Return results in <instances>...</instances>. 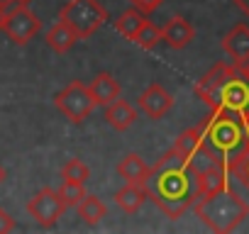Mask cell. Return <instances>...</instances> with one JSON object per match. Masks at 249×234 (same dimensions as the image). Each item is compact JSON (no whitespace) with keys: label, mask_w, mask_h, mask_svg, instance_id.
Here are the masks:
<instances>
[{"label":"cell","mask_w":249,"mask_h":234,"mask_svg":"<svg viewBox=\"0 0 249 234\" xmlns=\"http://www.w3.org/2000/svg\"><path fill=\"white\" fill-rule=\"evenodd\" d=\"M193 39H196V27H193L183 15L169 17V20L164 22V27H161V42H164L169 49H174V51L186 49Z\"/></svg>","instance_id":"cell-10"},{"label":"cell","mask_w":249,"mask_h":234,"mask_svg":"<svg viewBox=\"0 0 249 234\" xmlns=\"http://www.w3.org/2000/svg\"><path fill=\"white\" fill-rule=\"evenodd\" d=\"M5 178H8V171L3 168V164H0V185H3V183H5Z\"/></svg>","instance_id":"cell-29"},{"label":"cell","mask_w":249,"mask_h":234,"mask_svg":"<svg viewBox=\"0 0 249 234\" xmlns=\"http://www.w3.org/2000/svg\"><path fill=\"white\" fill-rule=\"evenodd\" d=\"M140 117V107H135L132 102L117 98L115 102L105 105V122L115 130V132H124L130 130Z\"/></svg>","instance_id":"cell-12"},{"label":"cell","mask_w":249,"mask_h":234,"mask_svg":"<svg viewBox=\"0 0 249 234\" xmlns=\"http://www.w3.org/2000/svg\"><path fill=\"white\" fill-rule=\"evenodd\" d=\"M159 42H161V27L154 25V22H147V25L140 30V34L135 37V44H137L140 49H144V51H152Z\"/></svg>","instance_id":"cell-20"},{"label":"cell","mask_w":249,"mask_h":234,"mask_svg":"<svg viewBox=\"0 0 249 234\" xmlns=\"http://www.w3.org/2000/svg\"><path fill=\"white\" fill-rule=\"evenodd\" d=\"M149 22V17H147V13H142V10H137L135 5L130 8V10H124L117 20H115V30L124 37V39H130V42H135V37L140 34V30L144 27Z\"/></svg>","instance_id":"cell-17"},{"label":"cell","mask_w":249,"mask_h":234,"mask_svg":"<svg viewBox=\"0 0 249 234\" xmlns=\"http://www.w3.org/2000/svg\"><path fill=\"white\" fill-rule=\"evenodd\" d=\"M242 73H244V76L249 78V64H244V66H242Z\"/></svg>","instance_id":"cell-30"},{"label":"cell","mask_w":249,"mask_h":234,"mask_svg":"<svg viewBox=\"0 0 249 234\" xmlns=\"http://www.w3.org/2000/svg\"><path fill=\"white\" fill-rule=\"evenodd\" d=\"M5 15H8V10L0 8V32H3V27H5Z\"/></svg>","instance_id":"cell-28"},{"label":"cell","mask_w":249,"mask_h":234,"mask_svg":"<svg viewBox=\"0 0 249 234\" xmlns=\"http://www.w3.org/2000/svg\"><path fill=\"white\" fill-rule=\"evenodd\" d=\"M54 105H56V110L66 117L69 122L81 125L86 117L93 112L95 100H93V95H90V88H88L83 81H71L64 90L56 93Z\"/></svg>","instance_id":"cell-6"},{"label":"cell","mask_w":249,"mask_h":234,"mask_svg":"<svg viewBox=\"0 0 249 234\" xmlns=\"http://www.w3.org/2000/svg\"><path fill=\"white\" fill-rule=\"evenodd\" d=\"M222 49H225V54L230 56V61H232L234 66L242 68L244 64H249V25H244V22L234 25V27L225 34Z\"/></svg>","instance_id":"cell-11"},{"label":"cell","mask_w":249,"mask_h":234,"mask_svg":"<svg viewBox=\"0 0 249 234\" xmlns=\"http://www.w3.org/2000/svg\"><path fill=\"white\" fill-rule=\"evenodd\" d=\"M8 232H15V219L8 210L0 207V234H8Z\"/></svg>","instance_id":"cell-24"},{"label":"cell","mask_w":249,"mask_h":234,"mask_svg":"<svg viewBox=\"0 0 249 234\" xmlns=\"http://www.w3.org/2000/svg\"><path fill=\"white\" fill-rule=\"evenodd\" d=\"M161 3L164 0H132V5L137 8V10H142V13H154V10H159L161 8Z\"/></svg>","instance_id":"cell-23"},{"label":"cell","mask_w":249,"mask_h":234,"mask_svg":"<svg viewBox=\"0 0 249 234\" xmlns=\"http://www.w3.org/2000/svg\"><path fill=\"white\" fill-rule=\"evenodd\" d=\"M193 90L210 112H232L242 117L249 110V78L232 61L215 64L205 76H200Z\"/></svg>","instance_id":"cell-2"},{"label":"cell","mask_w":249,"mask_h":234,"mask_svg":"<svg viewBox=\"0 0 249 234\" xmlns=\"http://www.w3.org/2000/svg\"><path fill=\"white\" fill-rule=\"evenodd\" d=\"M59 20H64L78 39H88L107 22V10L98 0H69L59 10Z\"/></svg>","instance_id":"cell-5"},{"label":"cell","mask_w":249,"mask_h":234,"mask_svg":"<svg viewBox=\"0 0 249 234\" xmlns=\"http://www.w3.org/2000/svg\"><path fill=\"white\" fill-rule=\"evenodd\" d=\"M59 195L64 198L66 207H78V202L86 198V188L83 183H76V181H61Z\"/></svg>","instance_id":"cell-21"},{"label":"cell","mask_w":249,"mask_h":234,"mask_svg":"<svg viewBox=\"0 0 249 234\" xmlns=\"http://www.w3.org/2000/svg\"><path fill=\"white\" fill-rule=\"evenodd\" d=\"M64 210H66V202H64V198L59 195V190H54V188H42V190H37V193L30 198V202H27L30 217H32L39 227H44V229L54 227V224L59 222V217L64 215Z\"/></svg>","instance_id":"cell-7"},{"label":"cell","mask_w":249,"mask_h":234,"mask_svg":"<svg viewBox=\"0 0 249 234\" xmlns=\"http://www.w3.org/2000/svg\"><path fill=\"white\" fill-rule=\"evenodd\" d=\"M149 200V193H147V185H140V183H124V188H120L115 193V202L117 207H122L127 215H135L142 210V205Z\"/></svg>","instance_id":"cell-15"},{"label":"cell","mask_w":249,"mask_h":234,"mask_svg":"<svg viewBox=\"0 0 249 234\" xmlns=\"http://www.w3.org/2000/svg\"><path fill=\"white\" fill-rule=\"evenodd\" d=\"M198 127H200L205 149L213 154V159L222 161L227 168H232V164L249 151V139H247L244 122L239 115L210 112Z\"/></svg>","instance_id":"cell-3"},{"label":"cell","mask_w":249,"mask_h":234,"mask_svg":"<svg viewBox=\"0 0 249 234\" xmlns=\"http://www.w3.org/2000/svg\"><path fill=\"white\" fill-rule=\"evenodd\" d=\"M193 212L208 229L227 234V232H234L249 217V202L244 198H239L227 183L217 190L198 195Z\"/></svg>","instance_id":"cell-4"},{"label":"cell","mask_w":249,"mask_h":234,"mask_svg":"<svg viewBox=\"0 0 249 234\" xmlns=\"http://www.w3.org/2000/svg\"><path fill=\"white\" fill-rule=\"evenodd\" d=\"M90 178V168L81 161V159H69L64 166H61V181H76V183H83Z\"/></svg>","instance_id":"cell-19"},{"label":"cell","mask_w":249,"mask_h":234,"mask_svg":"<svg viewBox=\"0 0 249 234\" xmlns=\"http://www.w3.org/2000/svg\"><path fill=\"white\" fill-rule=\"evenodd\" d=\"M152 202L171 219L186 215L198 200V181L178 149H169L154 166L147 181Z\"/></svg>","instance_id":"cell-1"},{"label":"cell","mask_w":249,"mask_h":234,"mask_svg":"<svg viewBox=\"0 0 249 234\" xmlns=\"http://www.w3.org/2000/svg\"><path fill=\"white\" fill-rule=\"evenodd\" d=\"M13 5H18V0H0V8H5V10H10Z\"/></svg>","instance_id":"cell-27"},{"label":"cell","mask_w":249,"mask_h":234,"mask_svg":"<svg viewBox=\"0 0 249 234\" xmlns=\"http://www.w3.org/2000/svg\"><path fill=\"white\" fill-rule=\"evenodd\" d=\"M230 173L239 181V185L249 193V151L242 156V159H237L234 164H232V168H230Z\"/></svg>","instance_id":"cell-22"},{"label":"cell","mask_w":249,"mask_h":234,"mask_svg":"<svg viewBox=\"0 0 249 234\" xmlns=\"http://www.w3.org/2000/svg\"><path fill=\"white\" fill-rule=\"evenodd\" d=\"M32 0H18V5H30Z\"/></svg>","instance_id":"cell-31"},{"label":"cell","mask_w":249,"mask_h":234,"mask_svg":"<svg viewBox=\"0 0 249 234\" xmlns=\"http://www.w3.org/2000/svg\"><path fill=\"white\" fill-rule=\"evenodd\" d=\"M88 88H90V95H93L95 105H100V107L115 102V100L122 95L120 81H117L112 73H107V71H100V73L93 78V83H90Z\"/></svg>","instance_id":"cell-13"},{"label":"cell","mask_w":249,"mask_h":234,"mask_svg":"<svg viewBox=\"0 0 249 234\" xmlns=\"http://www.w3.org/2000/svg\"><path fill=\"white\" fill-rule=\"evenodd\" d=\"M242 122H244V132H247V139H249V110L242 115Z\"/></svg>","instance_id":"cell-26"},{"label":"cell","mask_w":249,"mask_h":234,"mask_svg":"<svg viewBox=\"0 0 249 234\" xmlns=\"http://www.w3.org/2000/svg\"><path fill=\"white\" fill-rule=\"evenodd\" d=\"M137 107H140V112H144L149 117V120H161V117L174 107V95L159 81H154L140 93Z\"/></svg>","instance_id":"cell-9"},{"label":"cell","mask_w":249,"mask_h":234,"mask_svg":"<svg viewBox=\"0 0 249 234\" xmlns=\"http://www.w3.org/2000/svg\"><path fill=\"white\" fill-rule=\"evenodd\" d=\"M234 3H237V8H239V10H242V13L249 17V0H234Z\"/></svg>","instance_id":"cell-25"},{"label":"cell","mask_w":249,"mask_h":234,"mask_svg":"<svg viewBox=\"0 0 249 234\" xmlns=\"http://www.w3.org/2000/svg\"><path fill=\"white\" fill-rule=\"evenodd\" d=\"M78 217L88 224V227H95V224H100L103 222V217L107 215V207H105V202L98 198V195H86L81 202H78Z\"/></svg>","instance_id":"cell-18"},{"label":"cell","mask_w":249,"mask_h":234,"mask_svg":"<svg viewBox=\"0 0 249 234\" xmlns=\"http://www.w3.org/2000/svg\"><path fill=\"white\" fill-rule=\"evenodd\" d=\"M117 176L124 178V183H140V185H147L149 176H152V166L140 156V154H127L120 164H117Z\"/></svg>","instance_id":"cell-14"},{"label":"cell","mask_w":249,"mask_h":234,"mask_svg":"<svg viewBox=\"0 0 249 234\" xmlns=\"http://www.w3.org/2000/svg\"><path fill=\"white\" fill-rule=\"evenodd\" d=\"M44 42H47V47H49L54 54H66V51L78 42V34H76L64 20H59L54 27H49Z\"/></svg>","instance_id":"cell-16"},{"label":"cell","mask_w":249,"mask_h":234,"mask_svg":"<svg viewBox=\"0 0 249 234\" xmlns=\"http://www.w3.org/2000/svg\"><path fill=\"white\" fill-rule=\"evenodd\" d=\"M39 30H42V20H39L27 5H13V10H8L3 32L8 34L10 42L25 47L30 39L37 37Z\"/></svg>","instance_id":"cell-8"}]
</instances>
